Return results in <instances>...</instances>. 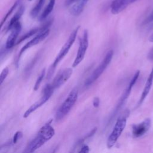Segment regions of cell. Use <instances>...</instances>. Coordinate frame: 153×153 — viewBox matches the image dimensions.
<instances>
[{"mask_svg": "<svg viewBox=\"0 0 153 153\" xmlns=\"http://www.w3.org/2000/svg\"><path fill=\"white\" fill-rule=\"evenodd\" d=\"M51 120L45 123L38 131L36 136L27 145L25 152H33L48 141L55 134L54 128L51 126Z\"/></svg>", "mask_w": 153, "mask_h": 153, "instance_id": "6da1fadb", "label": "cell"}, {"mask_svg": "<svg viewBox=\"0 0 153 153\" xmlns=\"http://www.w3.org/2000/svg\"><path fill=\"white\" fill-rule=\"evenodd\" d=\"M79 29V26H78L77 27H76L71 33V35H69L68 40L66 41V42L65 43V44L63 45V46L62 47L61 50H60L59 54H57V56H56L54 61L53 62V63H52V65H51L50 68H49L48 72V74H47V78L49 79L51 77L57 65L59 64V63L64 58V57L68 54V53L69 52L71 46L73 45L74 41H75L76 35H77V33L78 32V30Z\"/></svg>", "mask_w": 153, "mask_h": 153, "instance_id": "7a4b0ae2", "label": "cell"}, {"mask_svg": "<svg viewBox=\"0 0 153 153\" xmlns=\"http://www.w3.org/2000/svg\"><path fill=\"white\" fill-rule=\"evenodd\" d=\"M129 115V111H126L124 113L119 117L117 119L115 124L113 128V130L109 134L107 140V147L111 148L116 143L117 140L121 136L123 130H124L126 123L127 118Z\"/></svg>", "mask_w": 153, "mask_h": 153, "instance_id": "3957f363", "label": "cell"}, {"mask_svg": "<svg viewBox=\"0 0 153 153\" xmlns=\"http://www.w3.org/2000/svg\"><path fill=\"white\" fill-rule=\"evenodd\" d=\"M78 94V88H75L71 90L56 114V119L57 121L63 119L70 112L77 100Z\"/></svg>", "mask_w": 153, "mask_h": 153, "instance_id": "277c9868", "label": "cell"}, {"mask_svg": "<svg viewBox=\"0 0 153 153\" xmlns=\"http://www.w3.org/2000/svg\"><path fill=\"white\" fill-rule=\"evenodd\" d=\"M114 55V51L112 50H109L105 57L101 62V63L98 65V66L93 71L92 74L89 76V77L85 81V86L88 87L91 85L94 81H96L99 76L102 74L103 71L106 69L107 66L111 63L112 57Z\"/></svg>", "mask_w": 153, "mask_h": 153, "instance_id": "5b68a950", "label": "cell"}, {"mask_svg": "<svg viewBox=\"0 0 153 153\" xmlns=\"http://www.w3.org/2000/svg\"><path fill=\"white\" fill-rule=\"evenodd\" d=\"M54 90V89L51 87V84H47L45 87V88H44V89L43 90V95H42V96L40 98V99L39 100H38L36 102H35L32 105H31L30 106V108H29L26 110V111L23 114V117L24 118H27V117H29V115L31 113L34 112L36 109H37L38 108L41 107L47 101H48V99L51 96Z\"/></svg>", "mask_w": 153, "mask_h": 153, "instance_id": "8992f818", "label": "cell"}, {"mask_svg": "<svg viewBox=\"0 0 153 153\" xmlns=\"http://www.w3.org/2000/svg\"><path fill=\"white\" fill-rule=\"evenodd\" d=\"M88 47V31L85 30L83 33L82 37L80 38L79 45L77 51L76 56L73 62L72 67H76L84 59L87 48Z\"/></svg>", "mask_w": 153, "mask_h": 153, "instance_id": "52a82bcc", "label": "cell"}, {"mask_svg": "<svg viewBox=\"0 0 153 153\" xmlns=\"http://www.w3.org/2000/svg\"><path fill=\"white\" fill-rule=\"evenodd\" d=\"M139 74H140V71H137L135 72L133 78L130 80V82L128 85V87L125 90L124 92L123 93L121 98L120 99V100H119V101H118V103H117V105L115 107V109L114 111V112H113L112 115V118H113L114 116L116 115V114L118 113L119 110L121 108V107L123 106V105L124 104V103L127 100V98L128 97V96H129V95L131 93V89H132L133 87L134 86V85L136 82V81H137V79L139 76Z\"/></svg>", "mask_w": 153, "mask_h": 153, "instance_id": "ba28073f", "label": "cell"}, {"mask_svg": "<svg viewBox=\"0 0 153 153\" xmlns=\"http://www.w3.org/2000/svg\"><path fill=\"white\" fill-rule=\"evenodd\" d=\"M50 33V29L48 27H46L42 29L39 32H38V35L35 36L33 38H32L30 41H29L28 42H27L20 50L19 56H18V59L19 60L22 54L28 48H30L32 46L36 45L39 42H41L42 41H43L48 35Z\"/></svg>", "mask_w": 153, "mask_h": 153, "instance_id": "9c48e42d", "label": "cell"}, {"mask_svg": "<svg viewBox=\"0 0 153 153\" xmlns=\"http://www.w3.org/2000/svg\"><path fill=\"white\" fill-rule=\"evenodd\" d=\"M72 74V68H68L63 69L62 72L59 73L54 78L52 83L51 84V87L54 90L57 88L60 87L62 85H63L69 79Z\"/></svg>", "mask_w": 153, "mask_h": 153, "instance_id": "30bf717a", "label": "cell"}, {"mask_svg": "<svg viewBox=\"0 0 153 153\" xmlns=\"http://www.w3.org/2000/svg\"><path fill=\"white\" fill-rule=\"evenodd\" d=\"M151 126V120L146 118L142 123L132 126V134L134 137H139L145 134Z\"/></svg>", "mask_w": 153, "mask_h": 153, "instance_id": "8fae6325", "label": "cell"}, {"mask_svg": "<svg viewBox=\"0 0 153 153\" xmlns=\"http://www.w3.org/2000/svg\"><path fill=\"white\" fill-rule=\"evenodd\" d=\"M22 29V26L20 22H17L11 29V33L9 35L5 47L7 49L11 48L16 43V39Z\"/></svg>", "mask_w": 153, "mask_h": 153, "instance_id": "7c38bea8", "label": "cell"}, {"mask_svg": "<svg viewBox=\"0 0 153 153\" xmlns=\"http://www.w3.org/2000/svg\"><path fill=\"white\" fill-rule=\"evenodd\" d=\"M152 83H153V67L145 84L143 91L141 94L140 97L137 103V106H139L140 105H141V104L143 103V102L144 101V100L149 94L150 90L151 88V87L152 85Z\"/></svg>", "mask_w": 153, "mask_h": 153, "instance_id": "4fadbf2b", "label": "cell"}, {"mask_svg": "<svg viewBox=\"0 0 153 153\" xmlns=\"http://www.w3.org/2000/svg\"><path fill=\"white\" fill-rule=\"evenodd\" d=\"M128 6L124 0H113L111 4V11L113 14H117L125 10Z\"/></svg>", "mask_w": 153, "mask_h": 153, "instance_id": "5bb4252c", "label": "cell"}, {"mask_svg": "<svg viewBox=\"0 0 153 153\" xmlns=\"http://www.w3.org/2000/svg\"><path fill=\"white\" fill-rule=\"evenodd\" d=\"M25 11V7L23 5H20L17 12L15 13V14L13 16V17L10 20L7 27V30H11L13 27L17 23L19 22L20 19L21 18L22 16L23 15V13Z\"/></svg>", "mask_w": 153, "mask_h": 153, "instance_id": "9a60e30c", "label": "cell"}, {"mask_svg": "<svg viewBox=\"0 0 153 153\" xmlns=\"http://www.w3.org/2000/svg\"><path fill=\"white\" fill-rule=\"evenodd\" d=\"M50 22H48L46 25H45L44 26L41 27H36V28H34V29H31L30 30H29V32H27V33H26L25 34H24L23 35H22L19 39V40L16 42V45L17 44H19V43L22 42V41H23L24 40L31 37L32 36H33V35L37 33L38 32H39L42 29H43L44 28L46 27H49L50 25Z\"/></svg>", "mask_w": 153, "mask_h": 153, "instance_id": "2e32d148", "label": "cell"}, {"mask_svg": "<svg viewBox=\"0 0 153 153\" xmlns=\"http://www.w3.org/2000/svg\"><path fill=\"white\" fill-rule=\"evenodd\" d=\"M85 5V4L81 0H79L71 7L69 9L70 13L74 16L79 15L82 12Z\"/></svg>", "mask_w": 153, "mask_h": 153, "instance_id": "e0dca14e", "label": "cell"}, {"mask_svg": "<svg viewBox=\"0 0 153 153\" xmlns=\"http://www.w3.org/2000/svg\"><path fill=\"white\" fill-rule=\"evenodd\" d=\"M55 1L56 0H49L48 5L46 6L44 10L43 11V12L39 17V20H44L49 16V14L51 13L52 10H53V8L55 5Z\"/></svg>", "mask_w": 153, "mask_h": 153, "instance_id": "ac0fdd59", "label": "cell"}, {"mask_svg": "<svg viewBox=\"0 0 153 153\" xmlns=\"http://www.w3.org/2000/svg\"><path fill=\"white\" fill-rule=\"evenodd\" d=\"M45 2V0H39L36 5L30 11V16L32 18H35L38 15L41 10L42 9Z\"/></svg>", "mask_w": 153, "mask_h": 153, "instance_id": "d6986e66", "label": "cell"}, {"mask_svg": "<svg viewBox=\"0 0 153 153\" xmlns=\"http://www.w3.org/2000/svg\"><path fill=\"white\" fill-rule=\"evenodd\" d=\"M22 2V0H16V1L14 3V4L11 6V7L10 8V10L8 11V12L7 13V14H5V16L4 17V18L2 19L1 22V27H2L4 23H5V22L7 20V19L8 18V17L10 16V15L13 13V12L14 11V10L16 8V7L20 4V3Z\"/></svg>", "mask_w": 153, "mask_h": 153, "instance_id": "ffe728a7", "label": "cell"}, {"mask_svg": "<svg viewBox=\"0 0 153 153\" xmlns=\"http://www.w3.org/2000/svg\"><path fill=\"white\" fill-rule=\"evenodd\" d=\"M45 69L44 68L42 70L40 75L38 76V78H37V79L35 82V84L34 87H33V90L35 91H36L39 88V86H40V85H41V82H42V80H43V79L45 76Z\"/></svg>", "mask_w": 153, "mask_h": 153, "instance_id": "44dd1931", "label": "cell"}, {"mask_svg": "<svg viewBox=\"0 0 153 153\" xmlns=\"http://www.w3.org/2000/svg\"><path fill=\"white\" fill-rule=\"evenodd\" d=\"M9 73V69L7 67L5 68L1 72V75H0V84L1 85L5 79L7 78L8 74Z\"/></svg>", "mask_w": 153, "mask_h": 153, "instance_id": "7402d4cb", "label": "cell"}, {"mask_svg": "<svg viewBox=\"0 0 153 153\" xmlns=\"http://www.w3.org/2000/svg\"><path fill=\"white\" fill-rule=\"evenodd\" d=\"M22 136H23V133H22V131H17L14 134V135L13 136V143H16L17 142V140L19 139H20Z\"/></svg>", "mask_w": 153, "mask_h": 153, "instance_id": "603a6c76", "label": "cell"}, {"mask_svg": "<svg viewBox=\"0 0 153 153\" xmlns=\"http://www.w3.org/2000/svg\"><path fill=\"white\" fill-rule=\"evenodd\" d=\"M153 22V10L151 12V13L148 15L146 19L144 21L145 24H148Z\"/></svg>", "mask_w": 153, "mask_h": 153, "instance_id": "cb8c5ba5", "label": "cell"}, {"mask_svg": "<svg viewBox=\"0 0 153 153\" xmlns=\"http://www.w3.org/2000/svg\"><path fill=\"white\" fill-rule=\"evenodd\" d=\"M99 103H100V99L98 97H95L93 99V105L94 106V107L95 108H97L99 106Z\"/></svg>", "mask_w": 153, "mask_h": 153, "instance_id": "d4e9b609", "label": "cell"}, {"mask_svg": "<svg viewBox=\"0 0 153 153\" xmlns=\"http://www.w3.org/2000/svg\"><path fill=\"white\" fill-rule=\"evenodd\" d=\"M79 152H82V153H88L89 152V147L87 145H84L79 151Z\"/></svg>", "mask_w": 153, "mask_h": 153, "instance_id": "484cf974", "label": "cell"}, {"mask_svg": "<svg viewBox=\"0 0 153 153\" xmlns=\"http://www.w3.org/2000/svg\"><path fill=\"white\" fill-rule=\"evenodd\" d=\"M79 1V0H65V4L66 6H70Z\"/></svg>", "mask_w": 153, "mask_h": 153, "instance_id": "4316f807", "label": "cell"}, {"mask_svg": "<svg viewBox=\"0 0 153 153\" xmlns=\"http://www.w3.org/2000/svg\"><path fill=\"white\" fill-rule=\"evenodd\" d=\"M148 58L149 60H153V47L149 51L148 55Z\"/></svg>", "mask_w": 153, "mask_h": 153, "instance_id": "83f0119b", "label": "cell"}, {"mask_svg": "<svg viewBox=\"0 0 153 153\" xmlns=\"http://www.w3.org/2000/svg\"><path fill=\"white\" fill-rule=\"evenodd\" d=\"M136 1H137V0H125V1L126 2V3L128 4V5H129L130 4H131L133 3V2H134Z\"/></svg>", "mask_w": 153, "mask_h": 153, "instance_id": "f1b7e54d", "label": "cell"}, {"mask_svg": "<svg viewBox=\"0 0 153 153\" xmlns=\"http://www.w3.org/2000/svg\"><path fill=\"white\" fill-rule=\"evenodd\" d=\"M149 41L150 42H153V33H152V35L149 36Z\"/></svg>", "mask_w": 153, "mask_h": 153, "instance_id": "f546056e", "label": "cell"}, {"mask_svg": "<svg viewBox=\"0 0 153 153\" xmlns=\"http://www.w3.org/2000/svg\"></svg>", "mask_w": 153, "mask_h": 153, "instance_id": "4dcf8cb0", "label": "cell"}]
</instances>
